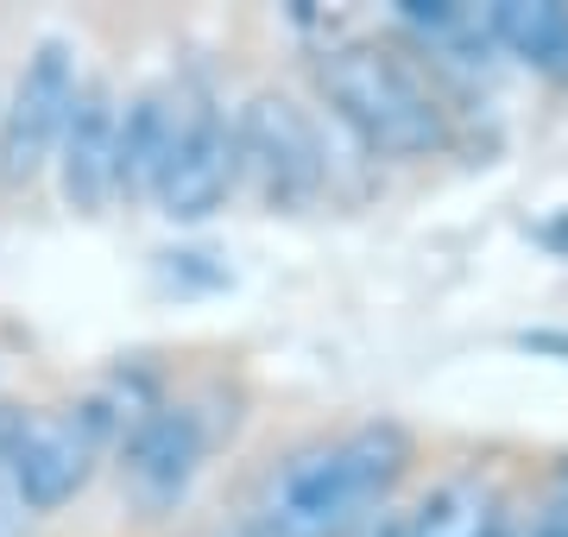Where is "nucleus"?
I'll use <instances>...</instances> for the list:
<instances>
[{"mask_svg":"<svg viewBox=\"0 0 568 537\" xmlns=\"http://www.w3.org/2000/svg\"><path fill=\"white\" fill-rule=\"evenodd\" d=\"M487 32L499 51H511L544 83H568V7L562 0H499V7H487Z\"/></svg>","mask_w":568,"mask_h":537,"instance_id":"9","label":"nucleus"},{"mask_svg":"<svg viewBox=\"0 0 568 537\" xmlns=\"http://www.w3.org/2000/svg\"><path fill=\"white\" fill-rule=\"evenodd\" d=\"M203 455H209V430L190 405H152V412L133 417L126 430V455H121V475L133 487L140 506L164 513L190 494V480L203 475Z\"/></svg>","mask_w":568,"mask_h":537,"instance_id":"7","label":"nucleus"},{"mask_svg":"<svg viewBox=\"0 0 568 537\" xmlns=\"http://www.w3.org/2000/svg\"><path fill=\"white\" fill-rule=\"evenodd\" d=\"M58 184L63 203L82 215H102L108 196H121V102L108 83L77 89V108L58 145Z\"/></svg>","mask_w":568,"mask_h":537,"instance_id":"8","label":"nucleus"},{"mask_svg":"<svg viewBox=\"0 0 568 537\" xmlns=\"http://www.w3.org/2000/svg\"><path fill=\"white\" fill-rule=\"evenodd\" d=\"M506 506L493 494L487 475H448L436 480L424 499H417V513L405 518V531L398 537H506Z\"/></svg>","mask_w":568,"mask_h":537,"instance_id":"10","label":"nucleus"},{"mask_svg":"<svg viewBox=\"0 0 568 537\" xmlns=\"http://www.w3.org/2000/svg\"><path fill=\"white\" fill-rule=\"evenodd\" d=\"M511 537H568V468H562V480H556L549 506L537 513V525H525V531H511Z\"/></svg>","mask_w":568,"mask_h":537,"instance_id":"12","label":"nucleus"},{"mask_svg":"<svg viewBox=\"0 0 568 537\" xmlns=\"http://www.w3.org/2000/svg\"><path fill=\"white\" fill-rule=\"evenodd\" d=\"M241 178V145H234V121L215 114L209 102L178 108V126H171V152L159 165V190L152 203L171 215V222H203L222 209V196Z\"/></svg>","mask_w":568,"mask_h":537,"instance_id":"6","label":"nucleus"},{"mask_svg":"<svg viewBox=\"0 0 568 537\" xmlns=\"http://www.w3.org/2000/svg\"><path fill=\"white\" fill-rule=\"evenodd\" d=\"M316 89L335 108V121L386 159H429L448 145V114L429 95V83L410 70L405 51L379 39L328 44L316 58Z\"/></svg>","mask_w":568,"mask_h":537,"instance_id":"2","label":"nucleus"},{"mask_svg":"<svg viewBox=\"0 0 568 537\" xmlns=\"http://www.w3.org/2000/svg\"><path fill=\"white\" fill-rule=\"evenodd\" d=\"M77 58L63 39H44L32 58H26L20 83L0 108V184H26L39 178L44 159L63 145V126H70V108H77Z\"/></svg>","mask_w":568,"mask_h":537,"instance_id":"4","label":"nucleus"},{"mask_svg":"<svg viewBox=\"0 0 568 537\" xmlns=\"http://www.w3.org/2000/svg\"><path fill=\"white\" fill-rule=\"evenodd\" d=\"M234 145H241V171L253 178L265 203H310L328 178L316 121L291 95H253L234 114Z\"/></svg>","mask_w":568,"mask_h":537,"instance_id":"5","label":"nucleus"},{"mask_svg":"<svg viewBox=\"0 0 568 537\" xmlns=\"http://www.w3.org/2000/svg\"><path fill=\"white\" fill-rule=\"evenodd\" d=\"M114 417L102 398L82 405H51V412L20 417L13 449H7V480L26 513H58L63 499H77L95 475V462L108 455Z\"/></svg>","mask_w":568,"mask_h":537,"instance_id":"3","label":"nucleus"},{"mask_svg":"<svg viewBox=\"0 0 568 537\" xmlns=\"http://www.w3.org/2000/svg\"><path fill=\"white\" fill-rule=\"evenodd\" d=\"M410 468V430L392 417H366L342 436H316L272 462L246 506L253 537H342L379 513Z\"/></svg>","mask_w":568,"mask_h":537,"instance_id":"1","label":"nucleus"},{"mask_svg":"<svg viewBox=\"0 0 568 537\" xmlns=\"http://www.w3.org/2000/svg\"><path fill=\"white\" fill-rule=\"evenodd\" d=\"M544 241H549V247H562V241H568V222H549V227H544Z\"/></svg>","mask_w":568,"mask_h":537,"instance_id":"14","label":"nucleus"},{"mask_svg":"<svg viewBox=\"0 0 568 537\" xmlns=\"http://www.w3.org/2000/svg\"><path fill=\"white\" fill-rule=\"evenodd\" d=\"M518 342L537 348V354H562V361H568V335L562 330H537V335H518Z\"/></svg>","mask_w":568,"mask_h":537,"instance_id":"13","label":"nucleus"},{"mask_svg":"<svg viewBox=\"0 0 568 537\" xmlns=\"http://www.w3.org/2000/svg\"><path fill=\"white\" fill-rule=\"evenodd\" d=\"M171 126H178V108L164 95H140V102L121 108V196H152L159 190Z\"/></svg>","mask_w":568,"mask_h":537,"instance_id":"11","label":"nucleus"}]
</instances>
